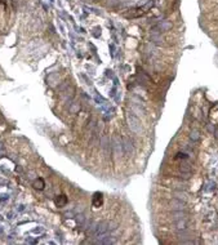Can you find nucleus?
I'll return each mask as SVG.
<instances>
[{"mask_svg": "<svg viewBox=\"0 0 218 245\" xmlns=\"http://www.w3.org/2000/svg\"><path fill=\"white\" fill-rule=\"evenodd\" d=\"M170 206H172V209H174V210H183V209L186 208V203L182 201V199H173L170 201Z\"/></svg>", "mask_w": 218, "mask_h": 245, "instance_id": "obj_1", "label": "nucleus"}, {"mask_svg": "<svg viewBox=\"0 0 218 245\" xmlns=\"http://www.w3.org/2000/svg\"><path fill=\"white\" fill-rule=\"evenodd\" d=\"M155 29H158L160 31H168V30L172 29V23L169 21H163V22H160L158 26H156Z\"/></svg>", "mask_w": 218, "mask_h": 245, "instance_id": "obj_2", "label": "nucleus"}, {"mask_svg": "<svg viewBox=\"0 0 218 245\" xmlns=\"http://www.w3.org/2000/svg\"><path fill=\"white\" fill-rule=\"evenodd\" d=\"M176 229L182 231V230H186L187 229V222H186V218H181V220L176 221Z\"/></svg>", "mask_w": 218, "mask_h": 245, "instance_id": "obj_3", "label": "nucleus"}, {"mask_svg": "<svg viewBox=\"0 0 218 245\" xmlns=\"http://www.w3.org/2000/svg\"><path fill=\"white\" fill-rule=\"evenodd\" d=\"M190 138L192 139V141H199L200 134H199L197 130H192V132H191V134H190Z\"/></svg>", "mask_w": 218, "mask_h": 245, "instance_id": "obj_4", "label": "nucleus"}, {"mask_svg": "<svg viewBox=\"0 0 218 245\" xmlns=\"http://www.w3.org/2000/svg\"><path fill=\"white\" fill-rule=\"evenodd\" d=\"M216 137L218 138V130H217V132H216Z\"/></svg>", "mask_w": 218, "mask_h": 245, "instance_id": "obj_5", "label": "nucleus"}]
</instances>
